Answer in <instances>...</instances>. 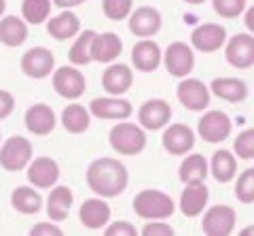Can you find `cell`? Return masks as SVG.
Segmentation results:
<instances>
[{
  "mask_svg": "<svg viewBox=\"0 0 254 236\" xmlns=\"http://www.w3.org/2000/svg\"><path fill=\"white\" fill-rule=\"evenodd\" d=\"M19 66L30 79H45L55 70V58L47 47H32L21 56Z\"/></svg>",
  "mask_w": 254,
  "mask_h": 236,
  "instance_id": "obj_9",
  "label": "cell"
},
{
  "mask_svg": "<svg viewBox=\"0 0 254 236\" xmlns=\"http://www.w3.org/2000/svg\"><path fill=\"white\" fill-rule=\"evenodd\" d=\"M172 119V107L161 98H150L138 111V121L144 130H161L163 125H168Z\"/></svg>",
  "mask_w": 254,
  "mask_h": 236,
  "instance_id": "obj_17",
  "label": "cell"
},
{
  "mask_svg": "<svg viewBox=\"0 0 254 236\" xmlns=\"http://www.w3.org/2000/svg\"><path fill=\"white\" fill-rule=\"evenodd\" d=\"M210 164V172L218 183H229L233 181L237 175V157L231 153L229 149H218L216 153H212V162Z\"/></svg>",
  "mask_w": 254,
  "mask_h": 236,
  "instance_id": "obj_29",
  "label": "cell"
},
{
  "mask_svg": "<svg viewBox=\"0 0 254 236\" xmlns=\"http://www.w3.org/2000/svg\"><path fill=\"white\" fill-rule=\"evenodd\" d=\"M53 90L66 100H78L87 90L85 75L76 66H60L53 70Z\"/></svg>",
  "mask_w": 254,
  "mask_h": 236,
  "instance_id": "obj_5",
  "label": "cell"
},
{
  "mask_svg": "<svg viewBox=\"0 0 254 236\" xmlns=\"http://www.w3.org/2000/svg\"><path fill=\"white\" fill-rule=\"evenodd\" d=\"M244 23H246V28H248L250 32L254 34V4L244 11Z\"/></svg>",
  "mask_w": 254,
  "mask_h": 236,
  "instance_id": "obj_42",
  "label": "cell"
},
{
  "mask_svg": "<svg viewBox=\"0 0 254 236\" xmlns=\"http://www.w3.org/2000/svg\"><path fill=\"white\" fill-rule=\"evenodd\" d=\"M163 17L155 6H140L129 13V30L140 38H150L161 30Z\"/></svg>",
  "mask_w": 254,
  "mask_h": 236,
  "instance_id": "obj_18",
  "label": "cell"
},
{
  "mask_svg": "<svg viewBox=\"0 0 254 236\" xmlns=\"http://www.w3.org/2000/svg\"><path fill=\"white\" fill-rule=\"evenodd\" d=\"M227 43V28L220 26V23H201L193 30L190 34V47L197 51H203V53H212V51H218L222 45Z\"/></svg>",
  "mask_w": 254,
  "mask_h": 236,
  "instance_id": "obj_12",
  "label": "cell"
},
{
  "mask_svg": "<svg viewBox=\"0 0 254 236\" xmlns=\"http://www.w3.org/2000/svg\"><path fill=\"white\" fill-rule=\"evenodd\" d=\"M15 111V96L6 90H0V119H6Z\"/></svg>",
  "mask_w": 254,
  "mask_h": 236,
  "instance_id": "obj_40",
  "label": "cell"
},
{
  "mask_svg": "<svg viewBox=\"0 0 254 236\" xmlns=\"http://www.w3.org/2000/svg\"><path fill=\"white\" fill-rule=\"evenodd\" d=\"M185 2H189V4H203V2H208V0H185Z\"/></svg>",
  "mask_w": 254,
  "mask_h": 236,
  "instance_id": "obj_46",
  "label": "cell"
},
{
  "mask_svg": "<svg viewBox=\"0 0 254 236\" xmlns=\"http://www.w3.org/2000/svg\"><path fill=\"white\" fill-rule=\"evenodd\" d=\"M72 202H74V194L70 187L53 185L49 196H47V215L55 224L66 222L70 215V209H72Z\"/></svg>",
  "mask_w": 254,
  "mask_h": 236,
  "instance_id": "obj_21",
  "label": "cell"
},
{
  "mask_svg": "<svg viewBox=\"0 0 254 236\" xmlns=\"http://www.w3.org/2000/svg\"><path fill=\"white\" fill-rule=\"evenodd\" d=\"M231 117L225 111H208L197 123V134L205 143H222L231 134Z\"/></svg>",
  "mask_w": 254,
  "mask_h": 236,
  "instance_id": "obj_8",
  "label": "cell"
},
{
  "mask_svg": "<svg viewBox=\"0 0 254 236\" xmlns=\"http://www.w3.org/2000/svg\"><path fill=\"white\" fill-rule=\"evenodd\" d=\"M210 175V164L205 160V155L201 153H187V157L182 160L178 168V177L182 183H201Z\"/></svg>",
  "mask_w": 254,
  "mask_h": 236,
  "instance_id": "obj_28",
  "label": "cell"
},
{
  "mask_svg": "<svg viewBox=\"0 0 254 236\" xmlns=\"http://www.w3.org/2000/svg\"><path fill=\"white\" fill-rule=\"evenodd\" d=\"M102 11L113 21L127 19L133 11V0H102Z\"/></svg>",
  "mask_w": 254,
  "mask_h": 236,
  "instance_id": "obj_34",
  "label": "cell"
},
{
  "mask_svg": "<svg viewBox=\"0 0 254 236\" xmlns=\"http://www.w3.org/2000/svg\"><path fill=\"white\" fill-rule=\"evenodd\" d=\"M87 2V0H53L55 6H60V9H74V6Z\"/></svg>",
  "mask_w": 254,
  "mask_h": 236,
  "instance_id": "obj_43",
  "label": "cell"
},
{
  "mask_svg": "<svg viewBox=\"0 0 254 236\" xmlns=\"http://www.w3.org/2000/svg\"><path fill=\"white\" fill-rule=\"evenodd\" d=\"M108 143L121 155H138L146 147V132L142 125L131 121H119L110 128Z\"/></svg>",
  "mask_w": 254,
  "mask_h": 236,
  "instance_id": "obj_2",
  "label": "cell"
},
{
  "mask_svg": "<svg viewBox=\"0 0 254 236\" xmlns=\"http://www.w3.org/2000/svg\"><path fill=\"white\" fill-rule=\"evenodd\" d=\"M133 211L142 219H168L174 215L176 204L161 190H142L133 198Z\"/></svg>",
  "mask_w": 254,
  "mask_h": 236,
  "instance_id": "obj_3",
  "label": "cell"
},
{
  "mask_svg": "<svg viewBox=\"0 0 254 236\" xmlns=\"http://www.w3.org/2000/svg\"><path fill=\"white\" fill-rule=\"evenodd\" d=\"M216 15L225 19H235L246 11V0H212Z\"/></svg>",
  "mask_w": 254,
  "mask_h": 236,
  "instance_id": "obj_37",
  "label": "cell"
},
{
  "mask_svg": "<svg viewBox=\"0 0 254 236\" xmlns=\"http://www.w3.org/2000/svg\"><path fill=\"white\" fill-rule=\"evenodd\" d=\"M32 236H62L64 230L60 226H55V224H49V222H43V224H36L34 228L30 230Z\"/></svg>",
  "mask_w": 254,
  "mask_h": 236,
  "instance_id": "obj_41",
  "label": "cell"
},
{
  "mask_svg": "<svg viewBox=\"0 0 254 236\" xmlns=\"http://www.w3.org/2000/svg\"><path fill=\"white\" fill-rule=\"evenodd\" d=\"M11 207L21 215H34L43 209V196L34 190V185H19L11 194Z\"/></svg>",
  "mask_w": 254,
  "mask_h": 236,
  "instance_id": "obj_30",
  "label": "cell"
},
{
  "mask_svg": "<svg viewBox=\"0 0 254 236\" xmlns=\"http://www.w3.org/2000/svg\"><path fill=\"white\" fill-rule=\"evenodd\" d=\"M210 190L205 187V183H187V187L180 194V211L187 217H197L201 215L205 207H208Z\"/></svg>",
  "mask_w": 254,
  "mask_h": 236,
  "instance_id": "obj_22",
  "label": "cell"
},
{
  "mask_svg": "<svg viewBox=\"0 0 254 236\" xmlns=\"http://www.w3.org/2000/svg\"><path fill=\"white\" fill-rule=\"evenodd\" d=\"M4 11H6V0H0V17L4 15Z\"/></svg>",
  "mask_w": 254,
  "mask_h": 236,
  "instance_id": "obj_45",
  "label": "cell"
},
{
  "mask_svg": "<svg viewBox=\"0 0 254 236\" xmlns=\"http://www.w3.org/2000/svg\"><path fill=\"white\" fill-rule=\"evenodd\" d=\"M240 234H242V236H248V234H254V226H252V228H244V230H242Z\"/></svg>",
  "mask_w": 254,
  "mask_h": 236,
  "instance_id": "obj_44",
  "label": "cell"
},
{
  "mask_svg": "<svg viewBox=\"0 0 254 236\" xmlns=\"http://www.w3.org/2000/svg\"><path fill=\"white\" fill-rule=\"evenodd\" d=\"M51 6H53V0H23L21 15H23V19H26V23L38 26V23L49 19Z\"/></svg>",
  "mask_w": 254,
  "mask_h": 236,
  "instance_id": "obj_33",
  "label": "cell"
},
{
  "mask_svg": "<svg viewBox=\"0 0 254 236\" xmlns=\"http://www.w3.org/2000/svg\"><path fill=\"white\" fill-rule=\"evenodd\" d=\"M28 181L36 190H51L60 181V164L49 155H41L28 164Z\"/></svg>",
  "mask_w": 254,
  "mask_h": 236,
  "instance_id": "obj_10",
  "label": "cell"
},
{
  "mask_svg": "<svg viewBox=\"0 0 254 236\" xmlns=\"http://www.w3.org/2000/svg\"><path fill=\"white\" fill-rule=\"evenodd\" d=\"M95 32L93 30H83L81 34L76 36L74 45L70 47V53H68V60L72 62L74 66H85L91 62V41H93Z\"/></svg>",
  "mask_w": 254,
  "mask_h": 236,
  "instance_id": "obj_32",
  "label": "cell"
},
{
  "mask_svg": "<svg viewBox=\"0 0 254 236\" xmlns=\"http://www.w3.org/2000/svg\"><path fill=\"white\" fill-rule=\"evenodd\" d=\"M32 160V143L26 136H11L0 145V166L9 172H19Z\"/></svg>",
  "mask_w": 254,
  "mask_h": 236,
  "instance_id": "obj_4",
  "label": "cell"
},
{
  "mask_svg": "<svg viewBox=\"0 0 254 236\" xmlns=\"http://www.w3.org/2000/svg\"><path fill=\"white\" fill-rule=\"evenodd\" d=\"M0 145H2V136H0Z\"/></svg>",
  "mask_w": 254,
  "mask_h": 236,
  "instance_id": "obj_47",
  "label": "cell"
},
{
  "mask_svg": "<svg viewBox=\"0 0 254 236\" xmlns=\"http://www.w3.org/2000/svg\"><path fill=\"white\" fill-rule=\"evenodd\" d=\"M163 149L172 155H187L195 147V132L187 123H172L163 132Z\"/></svg>",
  "mask_w": 254,
  "mask_h": 236,
  "instance_id": "obj_14",
  "label": "cell"
},
{
  "mask_svg": "<svg viewBox=\"0 0 254 236\" xmlns=\"http://www.w3.org/2000/svg\"><path fill=\"white\" fill-rule=\"evenodd\" d=\"M104 234L106 236H136L138 230L129 222H115V224H110L106 228Z\"/></svg>",
  "mask_w": 254,
  "mask_h": 236,
  "instance_id": "obj_39",
  "label": "cell"
},
{
  "mask_svg": "<svg viewBox=\"0 0 254 236\" xmlns=\"http://www.w3.org/2000/svg\"><path fill=\"white\" fill-rule=\"evenodd\" d=\"M233 153L242 160H254V128L237 134V138L233 140Z\"/></svg>",
  "mask_w": 254,
  "mask_h": 236,
  "instance_id": "obj_36",
  "label": "cell"
},
{
  "mask_svg": "<svg viewBox=\"0 0 254 236\" xmlns=\"http://www.w3.org/2000/svg\"><path fill=\"white\" fill-rule=\"evenodd\" d=\"M235 222H237V215L231 207H227V204H214V207L205 211L201 228L208 236H229L235 230Z\"/></svg>",
  "mask_w": 254,
  "mask_h": 236,
  "instance_id": "obj_7",
  "label": "cell"
},
{
  "mask_svg": "<svg viewBox=\"0 0 254 236\" xmlns=\"http://www.w3.org/2000/svg\"><path fill=\"white\" fill-rule=\"evenodd\" d=\"M78 219L87 230H102L110 222V207L102 196L100 198H89L78 209Z\"/></svg>",
  "mask_w": 254,
  "mask_h": 236,
  "instance_id": "obj_20",
  "label": "cell"
},
{
  "mask_svg": "<svg viewBox=\"0 0 254 236\" xmlns=\"http://www.w3.org/2000/svg\"><path fill=\"white\" fill-rule=\"evenodd\" d=\"M23 123H26L28 132L36 136H47L51 134L58 125V115L49 105H43V102H36V105L28 107L26 115H23Z\"/></svg>",
  "mask_w": 254,
  "mask_h": 236,
  "instance_id": "obj_16",
  "label": "cell"
},
{
  "mask_svg": "<svg viewBox=\"0 0 254 236\" xmlns=\"http://www.w3.org/2000/svg\"><path fill=\"white\" fill-rule=\"evenodd\" d=\"M235 196L244 204L254 202V168H246L235 183Z\"/></svg>",
  "mask_w": 254,
  "mask_h": 236,
  "instance_id": "obj_35",
  "label": "cell"
},
{
  "mask_svg": "<svg viewBox=\"0 0 254 236\" xmlns=\"http://www.w3.org/2000/svg\"><path fill=\"white\" fill-rule=\"evenodd\" d=\"M163 64L165 70L172 75V77H189L190 70L195 68V51L189 43H182L176 41L172 43L168 49L163 51Z\"/></svg>",
  "mask_w": 254,
  "mask_h": 236,
  "instance_id": "obj_6",
  "label": "cell"
},
{
  "mask_svg": "<svg viewBox=\"0 0 254 236\" xmlns=\"http://www.w3.org/2000/svg\"><path fill=\"white\" fill-rule=\"evenodd\" d=\"M133 85V70L127 64H110L102 75V88L108 96H123Z\"/></svg>",
  "mask_w": 254,
  "mask_h": 236,
  "instance_id": "obj_24",
  "label": "cell"
},
{
  "mask_svg": "<svg viewBox=\"0 0 254 236\" xmlns=\"http://www.w3.org/2000/svg\"><path fill=\"white\" fill-rule=\"evenodd\" d=\"M129 172L117 157H98L87 168V185L102 198H117L127 190Z\"/></svg>",
  "mask_w": 254,
  "mask_h": 236,
  "instance_id": "obj_1",
  "label": "cell"
},
{
  "mask_svg": "<svg viewBox=\"0 0 254 236\" xmlns=\"http://www.w3.org/2000/svg\"><path fill=\"white\" fill-rule=\"evenodd\" d=\"M225 58L233 68L240 70L254 66V36L244 32L231 36L225 49Z\"/></svg>",
  "mask_w": 254,
  "mask_h": 236,
  "instance_id": "obj_15",
  "label": "cell"
},
{
  "mask_svg": "<svg viewBox=\"0 0 254 236\" xmlns=\"http://www.w3.org/2000/svg\"><path fill=\"white\" fill-rule=\"evenodd\" d=\"M210 92L214 96H218L220 100H227V102H244L248 98V85L246 81L237 77H218L214 79L212 85H210Z\"/></svg>",
  "mask_w": 254,
  "mask_h": 236,
  "instance_id": "obj_27",
  "label": "cell"
},
{
  "mask_svg": "<svg viewBox=\"0 0 254 236\" xmlns=\"http://www.w3.org/2000/svg\"><path fill=\"white\" fill-rule=\"evenodd\" d=\"M123 53V41L115 32L95 34L91 41V60L100 64H110Z\"/></svg>",
  "mask_w": 254,
  "mask_h": 236,
  "instance_id": "obj_23",
  "label": "cell"
},
{
  "mask_svg": "<svg viewBox=\"0 0 254 236\" xmlns=\"http://www.w3.org/2000/svg\"><path fill=\"white\" fill-rule=\"evenodd\" d=\"M176 96L180 105H185V109H189V111H203L210 105V88L199 79L185 77L176 90Z\"/></svg>",
  "mask_w": 254,
  "mask_h": 236,
  "instance_id": "obj_13",
  "label": "cell"
},
{
  "mask_svg": "<svg viewBox=\"0 0 254 236\" xmlns=\"http://www.w3.org/2000/svg\"><path fill=\"white\" fill-rule=\"evenodd\" d=\"M28 38V23L17 15H2L0 17V43L11 47H21Z\"/></svg>",
  "mask_w": 254,
  "mask_h": 236,
  "instance_id": "obj_25",
  "label": "cell"
},
{
  "mask_svg": "<svg viewBox=\"0 0 254 236\" xmlns=\"http://www.w3.org/2000/svg\"><path fill=\"white\" fill-rule=\"evenodd\" d=\"M144 236H174V228L170 224H163V219H153V224H146L142 228Z\"/></svg>",
  "mask_w": 254,
  "mask_h": 236,
  "instance_id": "obj_38",
  "label": "cell"
},
{
  "mask_svg": "<svg viewBox=\"0 0 254 236\" xmlns=\"http://www.w3.org/2000/svg\"><path fill=\"white\" fill-rule=\"evenodd\" d=\"M62 125L70 134H83L91 125V113L83 105H68L62 111Z\"/></svg>",
  "mask_w": 254,
  "mask_h": 236,
  "instance_id": "obj_31",
  "label": "cell"
},
{
  "mask_svg": "<svg viewBox=\"0 0 254 236\" xmlns=\"http://www.w3.org/2000/svg\"><path fill=\"white\" fill-rule=\"evenodd\" d=\"M131 64L142 73H153L161 64V47L153 38H140L131 49Z\"/></svg>",
  "mask_w": 254,
  "mask_h": 236,
  "instance_id": "obj_19",
  "label": "cell"
},
{
  "mask_svg": "<svg viewBox=\"0 0 254 236\" xmlns=\"http://www.w3.org/2000/svg\"><path fill=\"white\" fill-rule=\"evenodd\" d=\"M89 113L98 119H127L133 113V107L129 100L121 96H100L89 102Z\"/></svg>",
  "mask_w": 254,
  "mask_h": 236,
  "instance_id": "obj_11",
  "label": "cell"
},
{
  "mask_svg": "<svg viewBox=\"0 0 254 236\" xmlns=\"http://www.w3.org/2000/svg\"><path fill=\"white\" fill-rule=\"evenodd\" d=\"M47 32L55 41H68V38H72L81 32V19L76 17V13L66 9L64 13L47 19Z\"/></svg>",
  "mask_w": 254,
  "mask_h": 236,
  "instance_id": "obj_26",
  "label": "cell"
}]
</instances>
